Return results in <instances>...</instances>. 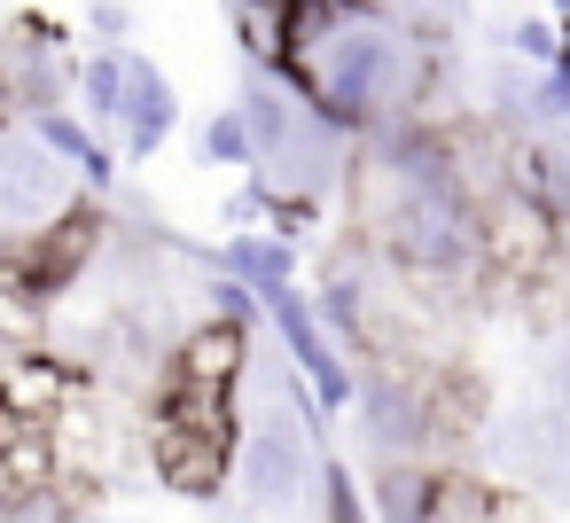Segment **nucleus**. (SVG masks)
<instances>
[{
    "instance_id": "1",
    "label": "nucleus",
    "mask_w": 570,
    "mask_h": 523,
    "mask_svg": "<svg viewBox=\"0 0 570 523\" xmlns=\"http://www.w3.org/2000/svg\"><path fill=\"white\" fill-rule=\"evenodd\" d=\"M235 406H204V398H165L157 391V406H149V422H141V453H149V468H157V484L165 492H180V500H212L227 476H235Z\"/></svg>"
},
{
    "instance_id": "2",
    "label": "nucleus",
    "mask_w": 570,
    "mask_h": 523,
    "mask_svg": "<svg viewBox=\"0 0 570 523\" xmlns=\"http://www.w3.org/2000/svg\"><path fill=\"white\" fill-rule=\"evenodd\" d=\"M102 243H110V219H102L95 204H71V211H56V219L32 227V235H0V297H9V305H48V297H63V289L102 258Z\"/></svg>"
},
{
    "instance_id": "3",
    "label": "nucleus",
    "mask_w": 570,
    "mask_h": 523,
    "mask_svg": "<svg viewBox=\"0 0 570 523\" xmlns=\"http://www.w3.org/2000/svg\"><path fill=\"white\" fill-rule=\"evenodd\" d=\"M570 258V235H562V219L539 204V196H500L484 219H476V274H484V289L500 282V289H539L554 266Z\"/></svg>"
},
{
    "instance_id": "4",
    "label": "nucleus",
    "mask_w": 570,
    "mask_h": 523,
    "mask_svg": "<svg viewBox=\"0 0 570 523\" xmlns=\"http://www.w3.org/2000/svg\"><path fill=\"white\" fill-rule=\"evenodd\" d=\"M313 476H321V468H313V430H305L289 406L243 422V437H235V484H243L250 507H289Z\"/></svg>"
},
{
    "instance_id": "5",
    "label": "nucleus",
    "mask_w": 570,
    "mask_h": 523,
    "mask_svg": "<svg viewBox=\"0 0 570 523\" xmlns=\"http://www.w3.org/2000/svg\"><path fill=\"white\" fill-rule=\"evenodd\" d=\"M243 375H250V328H235V320H196V328H180V344L165 352L157 391H165V398H204V406H235Z\"/></svg>"
},
{
    "instance_id": "6",
    "label": "nucleus",
    "mask_w": 570,
    "mask_h": 523,
    "mask_svg": "<svg viewBox=\"0 0 570 523\" xmlns=\"http://www.w3.org/2000/svg\"><path fill=\"white\" fill-rule=\"evenodd\" d=\"M48 437H56V468H63V484L87 492V500L126 468V437H118V422H110V406H102L95 391H79V398L48 422Z\"/></svg>"
},
{
    "instance_id": "7",
    "label": "nucleus",
    "mask_w": 570,
    "mask_h": 523,
    "mask_svg": "<svg viewBox=\"0 0 570 523\" xmlns=\"http://www.w3.org/2000/svg\"><path fill=\"white\" fill-rule=\"evenodd\" d=\"M173 118H180V102H173L165 71L149 56H126V157H157Z\"/></svg>"
},
{
    "instance_id": "8",
    "label": "nucleus",
    "mask_w": 570,
    "mask_h": 523,
    "mask_svg": "<svg viewBox=\"0 0 570 523\" xmlns=\"http://www.w3.org/2000/svg\"><path fill=\"white\" fill-rule=\"evenodd\" d=\"M79 391H95V383H87L79 367H63V359H40V352H32V359H24V367H17L9 383H0V406L48 430V422H56V414H63V406H71Z\"/></svg>"
},
{
    "instance_id": "9",
    "label": "nucleus",
    "mask_w": 570,
    "mask_h": 523,
    "mask_svg": "<svg viewBox=\"0 0 570 523\" xmlns=\"http://www.w3.org/2000/svg\"><path fill=\"white\" fill-rule=\"evenodd\" d=\"M219 274L250 282L258 297H282V289H297V243H282V235H235L219 250Z\"/></svg>"
},
{
    "instance_id": "10",
    "label": "nucleus",
    "mask_w": 570,
    "mask_h": 523,
    "mask_svg": "<svg viewBox=\"0 0 570 523\" xmlns=\"http://www.w3.org/2000/svg\"><path fill=\"white\" fill-rule=\"evenodd\" d=\"M235 40H243V56H258V71H289L297 9L289 0H235Z\"/></svg>"
},
{
    "instance_id": "11",
    "label": "nucleus",
    "mask_w": 570,
    "mask_h": 523,
    "mask_svg": "<svg viewBox=\"0 0 570 523\" xmlns=\"http://www.w3.org/2000/svg\"><path fill=\"white\" fill-rule=\"evenodd\" d=\"M508 500L484 484V476H461V468H438L430 476V500H422V523H500Z\"/></svg>"
},
{
    "instance_id": "12",
    "label": "nucleus",
    "mask_w": 570,
    "mask_h": 523,
    "mask_svg": "<svg viewBox=\"0 0 570 523\" xmlns=\"http://www.w3.org/2000/svg\"><path fill=\"white\" fill-rule=\"evenodd\" d=\"M32 141L56 157V165H79V180H95V188H110V149L79 126V118H63V110H40L32 118Z\"/></svg>"
},
{
    "instance_id": "13",
    "label": "nucleus",
    "mask_w": 570,
    "mask_h": 523,
    "mask_svg": "<svg viewBox=\"0 0 570 523\" xmlns=\"http://www.w3.org/2000/svg\"><path fill=\"white\" fill-rule=\"evenodd\" d=\"M79 95H87V126H95V134H118V126H126V48L87 56Z\"/></svg>"
},
{
    "instance_id": "14",
    "label": "nucleus",
    "mask_w": 570,
    "mask_h": 523,
    "mask_svg": "<svg viewBox=\"0 0 570 523\" xmlns=\"http://www.w3.org/2000/svg\"><path fill=\"white\" fill-rule=\"evenodd\" d=\"M422 500H430V468L391 461V468L375 476V515H383V523H422Z\"/></svg>"
},
{
    "instance_id": "15",
    "label": "nucleus",
    "mask_w": 570,
    "mask_h": 523,
    "mask_svg": "<svg viewBox=\"0 0 570 523\" xmlns=\"http://www.w3.org/2000/svg\"><path fill=\"white\" fill-rule=\"evenodd\" d=\"M204 305H212V320H235V328H250V320L266 313V297H258L250 282H235V274H212V282H204Z\"/></svg>"
},
{
    "instance_id": "16",
    "label": "nucleus",
    "mask_w": 570,
    "mask_h": 523,
    "mask_svg": "<svg viewBox=\"0 0 570 523\" xmlns=\"http://www.w3.org/2000/svg\"><path fill=\"white\" fill-rule=\"evenodd\" d=\"M204 157H212V165H243V172H258V165H250V134H243V118H235V110L204 126Z\"/></svg>"
},
{
    "instance_id": "17",
    "label": "nucleus",
    "mask_w": 570,
    "mask_h": 523,
    "mask_svg": "<svg viewBox=\"0 0 570 523\" xmlns=\"http://www.w3.org/2000/svg\"><path fill=\"white\" fill-rule=\"evenodd\" d=\"M515 48H523L531 63H554V56H562V32H554V24H515Z\"/></svg>"
},
{
    "instance_id": "18",
    "label": "nucleus",
    "mask_w": 570,
    "mask_h": 523,
    "mask_svg": "<svg viewBox=\"0 0 570 523\" xmlns=\"http://www.w3.org/2000/svg\"><path fill=\"white\" fill-rule=\"evenodd\" d=\"M554 391H562V406H570V352H562V367H554Z\"/></svg>"
},
{
    "instance_id": "19",
    "label": "nucleus",
    "mask_w": 570,
    "mask_h": 523,
    "mask_svg": "<svg viewBox=\"0 0 570 523\" xmlns=\"http://www.w3.org/2000/svg\"><path fill=\"white\" fill-rule=\"evenodd\" d=\"M554 17H570V0H554Z\"/></svg>"
}]
</instances>
